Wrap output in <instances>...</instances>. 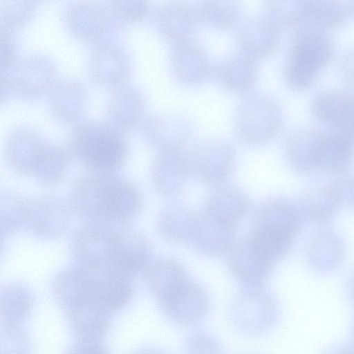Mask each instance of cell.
<instances>
[{
	"mask_svg": "<svg viewBox=\"0 0 354 354\" xmlns=\"http://www.w3.org/2000/svg\"><path fill=\"white\" fill-rule=\"evenodd\" d=\"M70 252L75 264L130 276L148 269L152 245L145 234L123 225L88 223L74 234Z\"/></svg>",
	"mask_w": 354,
	"mask_h": 354,
	"instance_id": "1",
	"label": "cell"
},
{
	"mask_svg": "<svg viewBox=\"0 0 354 354\" xmlns=\"http://www.w3.org/2000/svg\"><path fill=\"white\" fill-rule=\"evenodd\" d=\"M72 205L90 223L124 225L142 207L137 187L114 174H93L78 179L71 192Z\"/></svg>",
	"mask_w": 354,
	"mask_h": 354,
	"instance_id": "2",
	"label": "cell"
},
{
	"mask_svg": "<svg viewBox=\"0 0 354 354\" xmlns=\"http://www.w3.org/2000/svg\"><path fill=\"white\" fill-rule=\"evenodd\" d=\"M54 287L70 308L104 312L124 305L132 294L129 276L77 264L61 271L55 277Z\"/></svg>",
	"mask_w": 354,
	"mask_h": 354,
	"instance_id": "3",
	"label": "cell"
},
{
	"mask_svg": "<svg viewBox=\"0 0 354 354\" xmlns=\"http://www.w3.org/2000/svg\"><path fill=\"white\" fill-rule=\"evenodd\" d=\"M1 210V230L5 235L24 228L42 237L59 236L66 227L69 212L62 201L55 198L29 200L6 194Z\"/></svg>",
	"mask_w": 354,
	"mask_h": 354,
	"instance_id": "4",
	"label": "cell"
},
{
	"mask_svg": "<svg viewBox=\"0 0 354 354\" xmlns=\"http://www.w3.org/2000/svg\"><path fill=\"white\" fill-rule=\"evenodd\" d=\"M73 149L81 162L95 174H114L124 162L127 153L122 136L100 124H89L78 130Z\"/></svg>",
	"mask_w": 354,
	"mask_h": 354,
	"instance_id": "5",
	"label": "cell"
},
{
	"mask_svg": "<svg viewBox=\"0 0 354 354\" xmlns=\"http://www.w3.org/2000/svg\"><path fill=\"white\" fill-rule=\"evenodd\" d=\"M333 55V43L324 31L301 29L286 68L288 82L295 88H308L331 61Z\"/></svg>",
	"mask_w": 354,
	"mask_h": 354,
	"instance_id": "6",
	"label": "cell"
},
{
	"mask_svg": "<svg viewBox=\"0 0 354 354\" xmlns=\"http://www.w3.org/2000/svg\"><path fill=\"white\" fill-rule=\"evenodd\" d=\"M274 298L261 286L245 287L234 299L231 317L241 332L257 335L268 331L277 318Z\"/></svg>",
	"mask_w": 354,
	"mask_h": 354,
	"instance_id": "7",
	"label": "cell"
},
{
	"mask_svg": "<svg viewBox=\"0 0 354 354\" xmlns=\"http://www.w3.org/2000/svg\"><path fill=\"white\" fill-rule=\"evenodd\" d=\"M10 161L17 172L30 176L46 185L60 181L66 172L67 162L64 155L46 145L33 146L27 151H12Z\"/></svg>",
	"mask_w": 354,
	"mask_h": 354,
	"instance_id": "8",
	"label": "cell"
},
{
	"mask_svg": "<svg viewBox=\"0 0 354 354\" xmlns=\"http://www.w3.org/2000/svg\"><path fill=\"white\" fill-rule=\"evenodd\" d=\"M160 304L167 319L181 327L197 324L206 317L211 308L207 292L188 279Z\"/></svg>",
	"mask_w": 354,
	"mask_h": 354,
	"instance_id": "9",
	"label": "cell"
},
{
	"mask_svg": "<svg viewBox=\"0 0 354 354\" xmlns=\"http://www.w3.org/2000/svg\"><path fill=\"white\" fill-rule=\"evenodd\" d=\"M232 274L246 287L261 286L270 274L272 263L254 248L250 239L235 245L228 259Z\"/></svg>",
	"mask_w": 354,
	"mask_h": 354,
	"instance_id": "10",
	"label": "cell"
},
{
	"mask_svg": "<svg viewBox=\"0 0 354 354\" xmlns=\"http://www.w3.org/2000/svg\"><path fill=\"white\" fill-rule=\"evenodd\" d=\"M233 227L205 211L198 215L190 241L201 254L209 256L220 254L231 243Z\"/></svg>",
	"mask_w": 354,
	"mask_h": 354,
	"instance_id": "11",
	"label": "cell"
},
{
	"mask_svg": "<svg viewBox=\"0 0 354 354\" xmlns=\"http://www.w3.org/2000/svg\"><path fill=\"white\" fill-rule=\"evenodd\" d=\"M295 11L301 29H333L340 26L345 18L342 6L335 1H299Z\"/></svg>",
	"mask_w": 354,
	"mask_h": 354,
	"instance_id": "12",
	"label": "cell"
},
{
	"mask_svg": "<svg viewBox=\"0 0 354 354\" xmlns=\"http://www.w3.org/2000/svg\"><path fill=\"white\" fill-rule=\"evenodd\" d=\"M293 230L277 222L257 219L250 241L272 264L288 250Z\"/></svg>",
	"mask_w": 354,
	"mask_h": 354,
	"instance_id": "13",
	"label": "cell"
},
{
	"mask_svg": "<svg viewBox=\"0 0 354 354\" xmlns=\"http://www.w3.org/2000/svg\"><path fill=\"white\" fill-rule=\"evenodd\" d=\"M249 200L246 194L233 185L219 186L207 196L206 211L234 225L247 212Z\"/></svg>",
	"mask_w": 354,
	"mask_h": 354,
	"instance_id": "14",
	"label": "cell"
},
{
	"mask_svg": "<svg viewBox=\"0 0 354 354\" xmlns=\"http://www.w3.org/2000/svg\"><path fill=\"white\" fill-rule=\"evenodd\" d=\"M197 218L198 215L185 205H169L159 214L158 230L169 241H190Z\"/></svg>",
	"mask_w": 354,
	"mask_h": 354,
	"instance_id": "15",
	"label": "cell"
},
{
	"mask_svg": "<svg viewBox=\"0 0 354 354\" xmlns=\"http://www.w3.org/2000/svg\"><path fill=\"white\" fill-rule=\"evenodd\" d=\"M146 272L149 288L160 304L187 280L183 268L169 259L156 261L149 266Z\"/></svg>",
	"mask_w": 354,
	"mask_h": 354,
	"instance_id": "16",
	"label": "cell"
},
{
	"mask_svg": "<svg viewBox=\"0 0 354 354\" xmlns=\"http://www.w3.org/2000/svg\"><path fill=\"white\" fill-rule=\"evenodd\" d=\"M190 173L189 164L177 156L162 157L154 165L151 179L156 189L165 194L180 190Z\"/></svg>",
	"mask_w": 354,
	"mask_h": 354,
	"instance_id": "17",
	"label": "cell"
},
{
	"mask_svg": "<svg viewBox=\"0 0 354 354\" xmlns=\"http://www.w3.org/2000/svg\"><path fill=\"white\" fill-rule=\"evenodd\" d=\"M353 154V142L330 131L322 134L313 162L326 167H337L348 162Z\"/></svg>",
	"mask_w": 354,
	"mask_h": 354,
	"instance_id": "18",
	"label": "cell"
},
{
	"mask_svg": "<svg viewBox=\"0 0 354 354\" xmlns=\"http://www.w3.org/2000/svg\"><path fill=\"white\" fill-rule=\"evenodd\" d=\"M353 97L337 89H327L312 100L310 111L319 121L332 129Z\"/></svg>",
	"mask_w": 354,
	"mask_h": 354,
	"instance_id": "19",
	"label": "cell"
},
{
	"mask_svg": "<svg viewBox=\"0 0 354 354\" xmlns=\"http://www.w3.org/2000/svg\"><path fill=\"white\" fill-rule=\"evenodd\" d=\"M189 167L203 182L219 183L231 172L232 161L230 156L223 153H201L189 164Z\"/></svg>",
	"mask_w": 354,
	"mask_h": 354,
	"instance_id": "20",
	"label": "cell"
},
{
	"mask_svg": "<svg viewBox=\"0 0 354 354\" xmlns=\"http://www.w3.org/2000/svg\"><path fill=\"white\" fill-rule=\"evenodd\" d=\"M183 354H223L218 339L205 330H195L186 338Z\"/></svg>",
	"mask_w": 354,
	"mask_h": 354,
	"instance_id": "21",
	"label": "cell"
},
{
	"mask_svg": "<svg viewBox=\"0 0 354 354\" xmlns=\"http://www.w3.org/2000/svg\"><path fill=\"white\" fill-rule=\"evenodd\" d=\"M331 131L339 133L352 142L354 141V101L339 122Z\"/></svg>",
	"mask_w": 354,
	"mask_h": 354,
	"instance_id": "22",
	"label": "cell"
},
{
	"mask_svg": "<svg viewBox=\"0 0 354 354\" xmlns=\"http://www.w3.org/2000/svg\"><path fill=\"white\" fill-rule=\"evenodd\" d=\"M68 354H107L103 348L91 342H84L74 346Z\"/></svg>",
	"mask_w": 354,
	"mask_h": 354,
	"instance_id": "23",
	"label": "cell"
},
{
	"mask_svg": "<svg viewBox=\"0 0 354 354\" xmlns=\"http://www.w3.org/2000/svg\"><path fill=\"white\" fill-rule=\"evenodd\" d=\"M342 74L346 83L354 89V51L342 62Z\"/></svg>",
	"mask_w": 354,
	"mask_h": 354,
	"instance_id": "24",
	"label": "cell"
}]
</instances>
